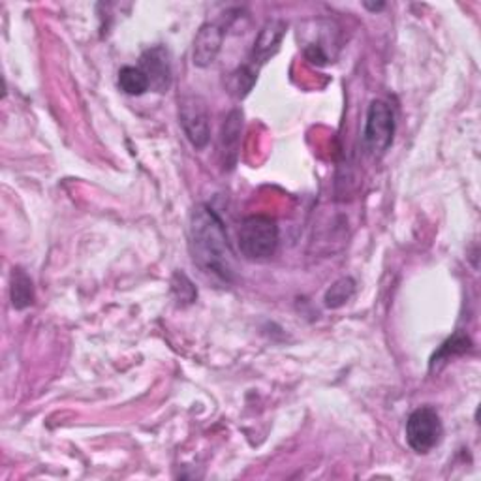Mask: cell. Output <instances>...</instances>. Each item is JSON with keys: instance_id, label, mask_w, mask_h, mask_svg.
<instances>
[{"instance_id": "cell-13", "label": "cell", "mask_w": 481, "mask_h": 481, "mask_svg": "<svg viewBox=\"0 0 481 481\" xmlns=\"http://www.w3.org/2000/svg\"><path fill=\"white\" fill-rule=\"evenodd\" d=\"M355 294V282L350 277L339 278L329 290L325 292V307L327 308H341L344 307Z\"/></svg>"}, {"instance_id": "cell-9", "label": "cell", "mask_w": 481, "mask_h": 481, "mask_svg": "<svg viewBox=\"0 0 481 481\" xmlns=\"http://www.w3.org/2000/svg\"><path fill=\"white\" fill-rule=\"evenodd\" d=\"M240 130H243V113L239 109H233L222 125L221 134V153L224 160V167H231L237 162L239 155V141H240Z\"/></svg>"}, {"instance_id": "cell-2", "label": "cell", "mask_w": 481, "mask_h": 481, "mask_svg": "<svg viewBox=\"0 0 481 481\" xmlns=\"http://www.w3.org/2000/svg\"><path fill=\"white\" fill-rule=\"evenodd\" d=\"M237 243L240 254L247 259H269L278 249V226L266 214L247 216L239 226Z\"/></svg>"}, {"instance_id": "cell-5", "label": "cell", "mask_w": 481, "mask_h": 481, "mask_svg": "<svg viewBox=\"0 0 481 481\" xmlns=\"http://www.w3.org/2000/svg\"><path fill=\"white\" fill-rule=\"evenodd\" d=\"M179 120L192 146L196 149L207 147L211 128L209 111L203 99H200V96H184L179 102Z\"/></svg>"}, {"instance_id": "cell-10", "label": "cell", "mask_w": 481, "mask_h": 481, "mask_svg": "<svg viewBox=\"0 0 481 481\" xmlns=\"http://www.w3.org/2000/svg\"><path fill=\"white\" fill-rule=\"evenodd\" d=\"M12 305L15 310H23L34 303V286L31 277L23 269H14L12 273V286H10Z\"/></svg>"}, {"instance_id": "cell-11", "label": "cell", "mask_w": 481, "mask_h": 481, "mask_svg": "<svg viewBox=\"0 0 481 481\" xmlns=\"http://www.w3.org/2000/svg\"><path fill=\"white\" fill-rule=\"evenodd\" d=\"M118 87L128 96H141L151 89V81L141 68L125 66L118 71Z\"/></svg>"}, {"instance_id": "cell-4", "label": "cell", "mask_w": 481, "mask_h": 481, "mask_svg": "<svg viewBox=\"0 0 481 481\" xmlns=\"http://www.w3.org/2000/svg\"><path fill=\"white\" fill-rule=\"evenodd\" d=\"M444 437L440 414L430 406H420L406 420V442L416 453L425 455L435 449Z\"/></svg>"}, {"instance_id": "cell-1", "label": "cell", "mask_w": 481, "mask_h": 481, "mask_svg": "<svg viewBox=\"0 0 481 481\" xmlns=\"http://www.w3.org/2000/svg\"><path fill=\"white\" fill-rule=\"evenodd\" d=\"M188 245L192 261L214 280L231 284L235 278V256L230 247L226 226L212 207L200 203L190 214Z\"/></svg>"}, {"instance_id": "cell-6", "label": "cell", "mask_w": 481, "mask_h": 481, "mask_svg": "<svg viewBox=\"0 0 481 481\" xmlns=\"http://www.w3.org/2000/svg\"><path fill=\"white\" fill-rule=\"evenodd\" d=\"M286 34V23L280 19H273L268 21L263 29L258 34V40L254 42V50H252V57H250V64L247 68H250L254 74H258V70L261 64H266L280 47V42Z\"/></svg>"}, {"instance_id": "cell-7", "label": "cell", "mask_w": 481, "mask_h": 481, "mask_svg": "<svg viewBox=\"0 0 481 481\" xmlns=\"http://www.w3.org/2000/svg\"><path fill=\"white\" fill-rule=\"evenodd\" d=\"M224 42V31L216 23H205L194 38V64L200 68L211 66L221 53Z\"/></svg>"}, {"instance_id": "cell-8", "label": "cell", "mask_w": 481, "mask_h": 481, "mask_svg": "<svg viewBox=\"0 0 481 481\" xmlns=\"http://www.w3.org/2000/svg\"><path fill=\"white\" fill-rule=\"evenodd\" d=\"M141 70L146 71L151 87L158 92H164L172 83V66L164 47H153V50L141 55Z\"/></svg>"}, {"instance_id": "cell-14", "label": "cell", "mask_w": 481, "mask_h": 481, "mask_svg": "<svg viewBox=\"0 0 481 481\" xmlns=\"http://www.w3.org/2000/svg\"><path fill=\"white\" fill-rule=\"evenodd\" d=\"M172 292L175 294V297L183 305L194 303L196 297H198V292H196L194 284H192L190 278L186 275H183V273H175V277L172 280Z\"/></svg>"}, {"instance_id": "cell-3", "label": "cell", "mask_w": 481, "mask_h": 481, "mask_svg": "<svg viewBox=\"0 0 481 481\" xmlns=\"http://www.w3.org/2000/svg\"><path fill=\"white\" fill-rule=\"evenodd\" d=\"M395 136V113L386 100H373L363 128V146L373 156H382L386 153Z\"/></svg>"}, {"instance_id": "cell-12", "label": "cell", "mask_w": 481, "mask_h": 481, "mask_svg": "<svg viewBox=\"0 0 481 481\" xmlns=\"http://www.w3.org/2000/svg\"><path fill=\"white\" fill-rule=\"evenodd\" d=\"M470 348H472V341L468 339V335H465V333H455L453 336H449V339L440 346V350L435 355H432V359H430V369L435 367L437 363H442L444 359H449L453 355L467 354Z\"/></svg>"}]
</instances>
